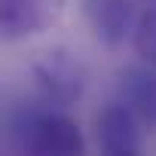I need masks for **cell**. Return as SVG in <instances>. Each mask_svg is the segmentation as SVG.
I'll use <instances>...</instances> for the list:
<instances>
[{
	"mask_svg": "<svg viewBox=\"0 0 156 156\" xmlns=\"http://www.w3.org/2000/svg\"><path fill=\"white\" fill-rule=\"evenodd\" d=\"M9 132L25 156H86L83 132L64 110H22L12 119Z\"/></svg>",
	"mask_w": 156,
	"mask_h": 156,
	"instance_id": "6da1fadb",
	"label": "cell"
},
{
	"mask_svg": "<svg viewBox=\"0 0 156 156\" xmlns=\"http://www.w3.org/2000/svg\"><path fill=\"white\" fill-rule=\"evenodd\" d=\"M31 73H34V86H37L40 104L49 107V110L70 107L86 89V67L67 49L43 52V58L34 61Z\"/></svg>",
	"mask_w": 156,
	"mask_h": 156,
	"instance_id": "7a4b0ae2",
	"label": "cell"
},
{
	"mask_svg": "<svg viewBox=\"0 0 156 156\" xmlns=\"http://www.w3.org/2000/svg\"><path fill=\"white\" fill-rule=\"evenodd\" d=\"M95 141L98 156H141L138 119L122 101L107 104L95 116Z\"/></svg>",
	"mask_w": 156,
	"mask_h": 156,
	"instance_id": "3957f363",
	"label": "cell"
},
{
	"mask_svg": "<svg viewBox=\"0 0 156 156\" xmlns=\"http://www.w3.org/2000/svg\"><path fill=\"white\" fill-rule=\"evenodd\" d=\"M83 16L92 34L104 46H119L126 37L135 34L141 12L135 9V0H83Z\"/></svg>",
	"mask_w": 156,
	"mask_h": 156,
	"instance_id": "277c9868",
	"label": "cell"
},
{
	"mask_svg": "<svg viewBox=\"0 0 156 156\" xmlns=\"http://www.w3.org/2000/svg\"><path fill=\"white\" fill-rule=\"evenodd\" d=\"M49 25L46 0H0V34L3 40H25Z\"/></svg>",
	"mask_w": 156,
	"mask_h": 156,
	"instance_id": "5b68a950",
	"label": "cell"
},
{
	"mask_svg": "<svg viewBox=\"0 0 156 156\" xmlns=\"http://www.w3.org/2000/svg\"><path fill=\"white\" fill-rule=\"evenodd\" d=\"M122 104L135 113V119L156 129V67H129L119 76Z\"/></svg>",
	"mask_w": 156,
	"mask_h": 156,
	"instance_id": "8992f818",
	"label": "cell"
},
{
	"mask_svg": "<svg viewBox=\"0 0 156 156\" xmlns=\"http://www.w3.org/2000/svg\"><path fill=\"white\" fill-rule=\"evenodd\" d=\"M132 46L138 52V58L147 67H156V6L144 9L138 19V28L132 34Z\"/></svg>",
	"mask_w": 156,
	"mask_h": 156,
	"instance_id": "52a82bcc",
	"label": "cell"
},
{
	"mask_svg": "<svg viewBox=\"0 0 156 156\" xmlns=\"http://www.w3.org/2000/svg\"><path fill=\"white\" fill-rule=\"evenodd\" d=\"M135 3H138V0H135ZM141 3H147V9H150V6H156V0H141Z\"/></svg>",
	"mask_w": 156,
	"mask_h": 156,
	"instance_id": "ba28073f",
	"label": "cell"
}]
</instances>
